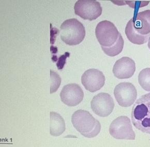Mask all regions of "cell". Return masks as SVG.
Segmentation results:
<instances>
[{
    "label": "cell",
    "instance_id": "6da1fadb",
    "mask_svg": "<svg viewBox=\"0 0 150 147\" xmlns=\"http://www.w3.org/2000/svg\"><path fill=\"white\" fill-rule=\"evenodd\" d=\"M134 125L143 133L150 134V93L137 100L132 112Z\"/></svg>",
    "mask_w": 150,
    "mask_h": 147
},
{
    "label": "cell",
    "instance_id": "7a4b0ae2",
    "mask_svg": "<svg viewBox=\"0 0 150 147\" xmlns=\"http://www.w3.org/2000/svg\"><path fill=\"white\" fill-rule=\"evenodd\" d=\"M71 122L75 129L82 135L93 138L99 134L101 125L90 113L84 110H78L73 114Z\"/></svg>",
    "mask_w": 150,
    "mask_h": 147
},
{
    "label": "cell",
    "instance_id": "3957f363",
    "mask_svg": "<svg viewBox=\"0 0 150 147\" xmlns=\"http://www.w3.org/2000/svg\"><path fill=\"white\" fill-rule=\"evenodd\" d=\"M60 32L62 41L69 46L80 44L86 36L83 25L75 18L63 22L60 27Z\"/></svg>",
    "mask_w": 150,
    "mask_h": 147
},
{
    "label": "cell",
    "instance_id": "277c9868",
    "mask_svg": "<svg viewBox=\"0 0 150 147\" xmlns=\"http://www.w3.org/2000/svg\"><path fill=\"white\" fill-rule=\"evenodd\" d=\"M119 32L112 22L104 20L99 22L95 29V35L101 46L109 47L117 41Z\"/></svg>",
    "mask_w": 150,
    "mask_h": 147
},
{
    "label": "cell",
    "instance_id": "5b68a950",
    "mask_svg": "<svg viewBox=\"0 0 150 147\" xmlns=\"http://www.w3.org/2000/svg\"><path fill=\"white\" fill-rule=\"evenodd\" d=\"M109 133L117 139L135 140L136 137L130 119L125 116L119 117L113 121L109 127Z\"/></svg>",
    "mask_w": 150,
    "mask_h": 147
},
{
    "label": "cell",
    "instance_id": "8992f818",
    "mask_svg": "<svg viewBox=\"0 0 150 147\" xmlns=\"http://www.w3.org/2000/svg\"><path fill=\"white\" fill-rule=\"evenodd\" d=\"M76 15L84 20L92 21L102 15V7L99 2L95 0H78L74 5Z\"/></svg>",
    "mask_w": 150,
    "mask_h": 147
},
{
    "label": "cell",
    "instance_id": "52a82bcc",
    "mask_svg": "<svg viewBox=\"0 0 150 147\" xmlns=\"http://www.w3.org/2000/svg\"><path fill=\"white\" fill-rule=\"evenodd\" d=\"M114 95L120 106L127 108L135 103L137 97V90L132 84L122 82L115 86Z\"/></svg>",
    "mask_w": 150,
    "mask_h": 147
},
{
    "label": "cell",
    "instance_id": "ba28073f",
    "mask_svg": "<svg viewBox=\"0 0 150 147\" xmlns=\"http://www.w3.org/2000/svg\"><path fill=\"white\" fill-rule=\"evenodd\" d=\"M91 106L95 114L105 117L110 115L112 112L115 108V102L109 94L101 92L93 97L91 102Z\"/></svg>",
    "mask_w": 150,
    "mask_h": 147
},
{
    "label": "cell",
    "instance_id": "9c48e42d",
    "mask_svg": "<svg viewBox=\"0 0 150 147\" xmlns=\"http://www.w3.org/2000/svg\"><path fill=\"white\" fill-rule=\"evenodd\" d=\"M81 82L88 91L94 92L100 90L105 83V77L102 71L96 69L86 71L81 77Z\"/></svg>",
    "mask_w": 150,
    "mask_h": 147
},
{
    "label": "cell",
    "instance_id": "30bf717a",
    "mask_svg": "<svg viewBox=\"0 0 150 147\" xmlns=\"http://www.w3.org/2000/svg\"><path fill=\"white\" fill-rule=\"evenodd\" d=\"M63 103L69 106H75L79 104L84 98V92L77 84H69L64 86L60 93Z\"/></svg>",
    "mask_w": 150,
    "mask_h": 147
},
{
    "label": "cell",
    "instance_id": "8fae6325",
    "mask_svg": "<svg viewBox=\"0 0 150 147\" xmlns=\"http://www.w3.org/2000/svg\"><path fill=\"white\" fill-rule=\"evenodd\" d=\"M136 64L129 57H123L117 60L113 67V73L119 79H129L134 75Z\"/></svg>",
    "mask_w": 150,
    "mask_h": 147
},
{
    "label": "cell",
    "instance_id": "7c38bea8",
    "mask_svg": "<svg viewBox=\"0 0 150 147\" xmlns=\"http://www.w3.org/2000/svg\"><path fill=\"white\" fill-rule=\"evenodd\" d=\"M135 30L142 35L150 33V10H146L137 13L133 17Z\"/></svg>",
    "mask_w": 150,
    "mask_h": 147
},
{
    "label": "cell",
    "instance_id": "4fadbf2b",
    "mask_svg": "<svg viewBox=\"0 0 150 147\" xmlns=\"http://www.w3.org/2000/svg\"><path fill=\"white\" fill-rule=\"evenodd\" d=\"M125 32L128 39L132 44L138 45H141L146 43L150 37V34L147 35H142L135 30L133 18L127 23Z\"/></svg>",
    "mask_w": 150,
    "mask_h": 147
},
{
    "label": "cell",
    "instance_id": "5bb4252c",
    "mask_svg": "<svg viewBox=\"0 0 150 147\" xmlns=\"http://www.w3.org/2000/svg\"><path fill=\"white\" fill-rule=\"evenodd\" d=\"M65 131V123L60 114L55 112L50 113V133L52 136H59Z\"/></svg>",
    "mask_w": 150,
    "mask_h": 147
},
{
    "label": "cell",
    "instance_id": "9a60e30c",
    "mask_svg": "<svg viewBox=\"0 0 150 147\" xmlns=\"http://www.w3.org/2000/svg\"><path fill=\"white\" fill-rule=\"evenodd\" d=\"M124 41L122 36L121 34L119 33V37L116 42L112 46L109 47H105V46H101L102 50H103L104 53L106 55H108L111 57H113L121 53L123 49Z\"/></svg>",
    "mask_w": 150,
    "mask_h": 147
},
{
    "label": "cell",
    "instance_id": "2e32d148",
    "mask_svg": "<svg viewBox=\"0 0 150 147\" xmlns=\"http://www.w3.org/2000/svg\"><path fill=\"white\" fill-rule=\"evenodd\" d=\"M138 82L144 90L150 92V68L144 69L138 75Z\"/></svg>",
    "mask_w": 150,
    "mask_h": 147
},
{
    "label": "cell",
    "instance_id": "e0dca14e",
    "mask_svg": "<svg viewBox=\"0 0 150 147\" xmlns=\"http://www.w3.org/2000/svg\"><path fill=\"white\" fill-rule=\"evenodd\" d=\"M50 94H53L57 91L61 83V78L57 73L50 71Z\"/></svg>",
    "mask_w": 150,
    "mask_h": 147
},
{
    "label": "cell",
    "instance_id": "ac0fdd59",
    "mask_svg": "<svg viewBox=\"0 0 150 147\" xmlns=\"http://www.w3.org/2000/svg\"><path fill=\"white\" fill-rule=\"evenodd\" d=\"M69 56V52H65L64 55L61 56L57 64L58 69L59 70H62V69L64 67V65L66 63V59L67 57Z\"/></svg>",
    "mask_w": 150,
    "mask_h": 147
},
{
    "label": "cell",
    "instance_id": "d6986e66",
    "mask_svg": "<svg viewBox=\"0 0 150 147\" xmlns=\"http://www.w3.org/2000/svg\"><path fill=\"white\" fill-rule=\"evenodd\" d=\"M148 47H149V48L150 50V37L149 38V40H148Z\"/></svg>",
    "mask_w": 150,
    "mask_h": 147
}]
</instances>
